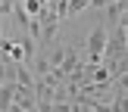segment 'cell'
Masks as SVG:
<instances>
[{
  "instance_id": "3957f363",
  "label": "cell",
  "mask_w": 128,
  "mask_h": 112,
  "mask_svg": "<svg viewBox=\"0 0 128 112\" xmlns=\"http://www.w3.org/2000/svg\"><path fill=\"white\" fill-rule=\"evenodd\" d=\"M16 84L19 87H31V84H34V75H31L28 62H16Z\"/></svg>"
},
{
  "instance_id": "8992f818",
  "label": "cell",
  "mask_w": 128,
  "mask_h": 112,
  "mask_svg": "<svg viewBox=\"0 0 128 112\" xmlns=\"http://www.w3.org/2000/svg\"><path fill=\"white\" fill-rule=\"evenodd\" d=\"M34 112H38V109H34Z\"/></svg>"
},
{
  "instance_id": "277c9868",
  "label": "cell",
  "mask_w": 128,
  "mask_h": 112,
  "mask_svg": "<svg viewBox=\"0 0 128 112\" xmlns=\"http://www.w3.org/2000/svg\"><path fill=\"white\" fill-rule=\"evenodd\" d=\"M22 6H25V12H28V16H38V9H41V0H22Z\"/></svg>"
},
{
  "instance_id": "5b68a950",
  "label": "cell",
  "mask_w": 128,
  "mask_h": 112,
  "mask_svg": "<svg viewBox=\"0 0 128 112\" xmlns=\"http://www.w3.org/2000/svg\"><path fill=\"white\" fill-rule=\"evenodd\" d=\"M106 3H110V0H88V6H94V9H103Z\"/></svg>"
},
{
  "instance_id": "6da1fadb",
  "label": "cell",
  "mask_w": 128,
  "mask_h": 112,
  "mask_svg": "<svg viewBox=\"0 0 128 112\" xmlns=\"http://www.w3.org/2000/svg\"><path fill=\"white\" fill-rule=\"evenodd\" d=\"M106 34H110V28H106L103 22H100V25H94L91 37H88V44H84V62H91V65H97V62L103 59V47H106Z\"/></svg>"
},
{
  "instance_id": "7a4b0ae2",
  "label": "cell",
  "mask_w": 128,
  "mask_h": 112,
  "mask_svg": "<svg viewBox=\"0 0 128 112\" xmlns=\"http://www.w3.org/2000/svg\"><path fill=\"white\" fill-rule=\"evenodd\" d=\"M103 9H106V19H103V25H106V28H116V25H119V19H122L125 12H128V6L116 3V0H110V3H106Z\"/></svg>"
}]
</instances>
